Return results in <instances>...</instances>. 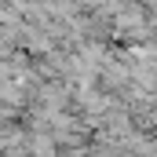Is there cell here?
Here are the masks:
<instances>
[{
	"mask_svg": "<svg viewBox=\"0 0 157 157\" xmlns=\"http://www.w3.org/2000/svg\"><path fill=\"white\" fill-rule=\"evenodd\" d=\"M0 18H4V4H0Z\"/></svg>",
	"mask_w": 157,
	"mask_h": 157,
	"instance_id": "obj_1",
	"label": "cell"
}]
</instances>
